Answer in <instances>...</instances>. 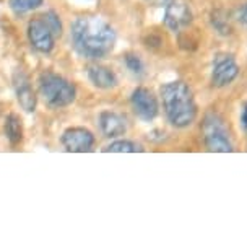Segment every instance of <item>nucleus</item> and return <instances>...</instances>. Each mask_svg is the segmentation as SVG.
Wrapping results in <instances>:
<instances>
[{
	"label": "nucleus",
	"mask_w": 247,
	"mask_h": 249,
	"mask_svg": "<svg viewBox=\"0 0 247 249\" xmlns=\"http://www.w3.org/2000/svg\"><path fill=\"white\" fill-rule=\"evenodd\" d=\"M88 77L93 82V85L102 90H109L117 85V77L111 69L102 67V65H91L88 69Z\"/></svg>",
	"instance_id": "obj_12"
},
{
	"label": "nucleus",
	"mask_w": 247,
	"mask_h": 249,
	"mask_svg": "<svg viewBox=\"0 0 247 249\" xmlns=\"http://www.w3.org/2000/svg\"><path fill=\"white\" fill-rule=\"evenodd\" d=\"M241 121H242V125H244V129L247 130V105L244 106V111H242V117H241Z\"/></svg>",
	"instance_id": "obj_20"
},
{
	"label": "nucleus",
	"mask_w": 247,
	"mask_h": 249,
	"mask_svg": "<svg viewBox=\"0 0 247 249\" xmlns=\"http://www.w3.org/2000/svg\"><path fill=\"white\" fill-rule=\"evenodd\" d=\"M75 49L88 59H101L113 51L115 31L109 23L98 17H80L72 25Z\"/></svg>",
	"instance_id": "obj_1"
},
{
	"label": "nucleus",
	"mask_w": 247,
	"mask_h": 249,
	"mask_svg": "<svg viewBox=\"0 0 247 249\" xmlns=\"http://www.w3.org/2000/svg\"><path fill=\"white\" fill-rule=\"evenodd\" d=\"M5 132H7V137L10 139L12 143H18V142H20L21 135H23V129H21V122H20V119H18V116L10 114V116L7 117Z\"/></svg>",
	"instance_id": "obj_13"
},
{
	"label": "nucleus",
	"mask_w": 247,
	"mask_h": 249,
	"mask_svg": "<svg viewBox=\"0 0 247 249\" xmlns=\"http://www.w3.org/2000/svg\"><path fill=\"white\" fill-rule=\"evenodd\" d=\"M15 90H16V98L18 103L21 105V107L28 112L34 111L36 107V96L34 91L30 85V80L26 78L25 73L18 72L15 75Z\"/></svg>",
	"instance_id": "obj_11"
},
{
	"label": "nucleus",
	"mask_w": 247,
	"mask_h": 249,
	"mask_svg": "<svg viewBox=\"0 0 247 249\" xmlns=\"http://www.w3.org/2000/svg\"><path fill=\"white\" fill-rule=\"evenodd\" d=\"M104 152H115V153H137V152H143L142 145L130 142V140H117V142H113L111 145L104 148Z\"/></svg>",
	"instance_id": "obj_14"
},
{
	"label": "nucleus",
	"mask_w": 247,
	"mask_h": 249,
	"mask_svg": "<svg viewBox=\"0 0 247 249\" xmlns=\"http://www.w3.org/2000/svg\"><path fill=\"white\" fill-rule=\"evenodd\" d=\"M99 127L104 137L115 139L119 135H124L127 130V124H125V117L117 114V112L104 111L99 116Z\"/></svg>",
	"instance_id": "obj_10"
},
{
	"label": "nucleus",
	"mask_w": 247,
	"mask_h": 249,
	"mask_svg": "<svg viewBox=\"0 0 247 249\" xmlns=\"http://www.w3.org/2000/svg\"><path fill=\"white\" fill-rule=\"evenodd\" d=\"M39 90L49 106L62 107L75 100V87L60 75L46 72L39 77Z\"/></svg>",
	"instance_id": "obj_3"
},
{
	"label": "nucleus",
	"mask_w": 247,
	"mask_h": 249,
	"mask_svg": "<svg viewBox=\"0 0 247 249\" xmlns=\"http://www.w3.org/2000/svg\"><path fill=\"white\" fill-rule=\"evenodd\" d=\"M132 107L140 119L151 121L158 116V100L148 88H137L132 93Z\"/></svg>",
	"instance_id": "obj_7"
},
{
	"label": "nucleus",
	"mask_w": 247,
	"mask_h": 249,
	"mask_svg": "<svg viewBox=\"0 0 247 249\" xmlns=\"http://www.w3.org/2000/svg\"><path fill=\"white\" fill-rule=\"evenodd\" d=\"M165 23L171 31L178 33L185 30L192 23V12L190 7L184 2H171L166 5L165 12Z\"/></svg>",
	"instance_id": "obj_9"
},
{
	"label": "nucleus",
	"mask_w": 247,
	"mask_h": 249,
	"mask_svg": "<svg viewBox=\"0 0 247 249\" xmlns=\"http://www.w3.org/2000/svg\"><path fill=\"white\" fill-rule=\"evenodd\" d=\"M203 140H205V147L210 152H216V153H230L232 152V143L230 140V134L223 124V119L215 112H210L205 116L203 124Z\"/></svg>",
	"instance_id": "obj_4"
},
{
	"label": "nucleus",
	"mask_w": 247,
	"mask_h": 249,
	"mask_svg": "<svg viewBox=\"0 0 247 249\" xmlns=\"http://www.w3.org/2000/svg\"><path fill=\"white\" fill-rule=\"evenodd\" d=\"M62 145L67 152H73V153L91 152L93 145H95V135L85 127H72L64 132Z\"/></svg>",
	"instance_id": "obj_8"
},
{
	"label": "nucleus",
	"mask_w": 247,
	"mask_h": 249,
	"mask_svg": "<svg viewBox=\"0 0 247 249\" xmlns=\"http://www.w3.org/2000/svg\"><path fill=\"white\" fill-rule=\"evenodd\" d=\"M41 17H43V20L48 23V26L52 30L55 37H59L60 35H62V23H60L59 17L55 15L54 12H48V13H44V15H41Z\"/></svg>",
	"instance_id": "obj_17"
},
{
	"label": "nucleus",
	"mask_w": 247,
	"mask_h": 249,
	"mask_svg": "<svg viewBox=\"0 0 247 249\" xmlns=\"http://www.w3.org/2000/svg\"><path fill=\"white\" fill-rule=\"evenodd\" d=\"M236 20L239 21V23H242V25H246V26H247V2L239 8V10H237V13H236Z\"/></svg>",
	"instance_id": "obj_19"
},
{
	"label": "nucleus",
	"mask_w": 247,
	"mask_h": 249,
	"mask_svg": "<svg viewBox=\"0 0 247 249\" xmlns=\"http://www.w3.org/2000/svg\"><path fill=\"white\" fill-rule=\"evenodd\" d=\"M212 25L223 36H228L231 33L230 18H228V15L223 10H215L212 13Z\"/></svg>",
	"instance_id": "obj_15"
},
{
	"label": "nucleus",
	"mask_w": 247,
	"mask_h": 249,
	"mask_svg": "<svg viewBox=\"0 0 247 249\" xmlns=\"http://www.w3.org/2000/svg\"><path fill=\"white\" fill-rule=\"evenodd\" d=\"M155 5H160V7H163V5H167V3H171V2H174V0H151Z\"/></svg>",
	"instance_id": "obj_21"
},
{
	"label": "nucleus",
	"mask_w": 247,
	"mask_h": 249,
	"mask_svg": "<svg viewBox=\"0 0 247 249\" xmlns=\"http://www.w3.org/2000/svg\"><path fill=\"white\" fill-rule=\"evenodd\" d=\"M28 36L33 44V48L41 53H50L54 48V33L48 26V23L43 20V17H38L30 21L28 25Z\"/></svg>",
	"instance_id": "obj_6"
},
{
	"label": "nucleus",
	"mask_w": 247,
	"mask_h": 249,
	"mask_svg": "<svg viewBox=\"0 0 247 249\" xmlns=\"http://www.w3.org/2000/svg\"><path fill=\"white\" fill-rule=\"evenodd\" d=\"M125 65L129 67V70L135 75H142L143 73V62L138 55L135 54H127L125 55Z\"/></svg>",
	"instance_id": "obj_18"
},
{
	"label": "nucleus",
	"mask_w": 247,
	"mask_h": 249,
	"mask_svg": "<svg viewBox=\"0 0 247 249\" xmlns=\"http://www.w3.org/2000/svg\"><path fill=\"white\" fill-rule=\"evenodd\" d=\"M43 0H10V7L12 10H15L16 13H25L30 10L38 8Z\"/></svg>",
	"instance_id": "obj_16"
},
{
	"label": "nucleus",
	"mask_w": 247,
	"mask_h": 249,
	"mask_svg": "<svg viewBox=\"0 0 247 249\" xmlns=\"http://www.w3.org/2000/svg\"><path fill=\"white\" fill-rule=\"evenodd\" d=\"M239 75V65L230 54H220L215 57L212 69V85L215 88H223L231 85Z\"/></svg>",
	"instance_id": "obj_5"
},
{
	"label": "nucleus",
	"mask_w": 247,
	"mask_h": 249,
	"mask_svg": "<svg viewBox=\"0 0 247 249\" xmlns=\"http://www.w3.org/2000/svg\"><path fill=\"white\" fill-rule=\"evenodd\" d=\"M160 93L167 121L174 127H189L197 117V105H195L192 90L187 87V83L181 80L165 83Z\"/></svg>",
	"instance_id": "obj_2"
}]
</instances>
